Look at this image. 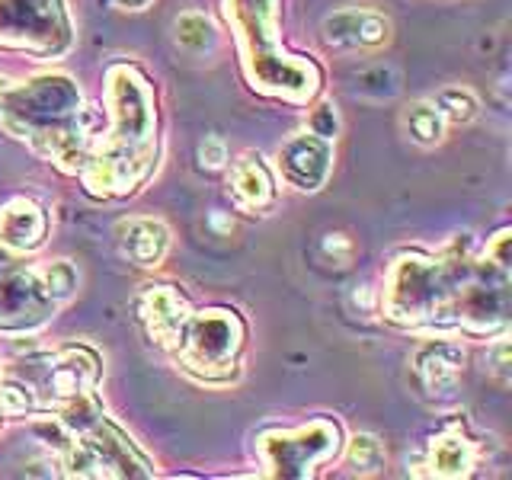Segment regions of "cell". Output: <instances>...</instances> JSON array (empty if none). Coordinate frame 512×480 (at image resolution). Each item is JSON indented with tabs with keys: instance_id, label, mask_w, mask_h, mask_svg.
I'll return each instance as SVG.
<instances>
[{
	"instance_id": "obj_22",
	"label": "cell",
	"mask_w": 512,
	"mask_h": 480,
	"mask_svg": "<svg viewBox=\"0 0 512 480\" xmlns=\"http://www.w3.org/2000/svg\"><path fill=\"white\" fill-rule=\"evenodd\" d=\"M36 272H39V282L45 285V292L52 295L58 304L68 301L77 292L80 276H77V266L71 260H48V263H39Z\"/></svg>"
},
{
	"instance_id": "obj_17",
	"label": "cell",
	"mask_w": 512,
	"mask_h": 480,
	"mask_svg": "<svg viewBox=\"0 0 512 480\" xmlns=\"http://www.w3.org/2000/svg\"><path fill=\"white\" fill-rule=\"evenodd\" d=\"M48 234V218L32 199H10L0 208V244L10 250H36Z\"/></svg>"
},
{
	"instance_id": "obj_13",
	"label": "cell",
	"mask_w": 512,
	"mask_h": 480,
	"mask_svg": "<svg viewBox=\"0 0 512 480\" xmlns=\"http://www.w3.org/2000/svg\"><path fill=\"white\" fill-rule=\"evenodd\" d=\"M413 378L429 400L455 397L461 372H464V349L448 340H429L413 352Z\"/></svg>"
},
{
	"instance_id": "obj_19",
	"label": "cell",
	"mask_w": 512,
	"mask_h": 480,
	"mask_svg": "<svg viewBox=\"0 0 512 480\" xmlns=\"http://www.w3.org/2000/svg\"><path fill=\"white\" fill-rule=\"evenodd\" d=\"M477 464V448L471 439H464L461 432H445V436L432 439L429 452H426V474L429 477H468Z\"/></svg>"
},
{
	"instance_id": "obj_24",
	"label": "cell",
	"mask_w": 512,
	"mask_h": 480,
	"mask_svg": "<svg viewBox=\"0 0 512 480\" xmlns=\"http://www.w3.org/2000/svg\"><path fill=\"white\" fill-rule=\"evenodd\" d=\"M432 106L442 112L445 122H471L477 116V96L468 87H445L432 96Z\"/></svg>"
},
{
	"instance_id": "obj_8",
	"label": "cell",
	"mask_w": 512,
	"mask_h": 480,
	"mask_svg": "<svg viewBox=\"0 0 512 480\" xmlns=\"http://www.w3.org/2000/svg\"><path fill=\"white\" fill-rule=\"evenodd\" d=\"M74 45L64 0H0V48L58 58Z\"/></svg>"
},
{
	"instance_id": "obj_18",
	"label": "cell",
	"mask_w": 512,
	"mask_h": 480,
	"mask_svg": "<svg viewBox=\"0 0 512 480\" xmlns=\"http://www.w3.org/2000/svg\"><path fill=\"white\" fill-rule=\"evenodd\" d=\"M231 196L240 208L247 212H266V208L276 202V186H272V176L266 170V164L260 157L244 154L240 160H234L231 167Z\"/></svg>"
},
{
	"instance_id": "obj_7",
	"label": "cell",
	"mask_w": 512,
	"mask_h": 480,
	"mask_svg": "<svg viewBox=\"0 0 512 480\" xmlns=\"http://www.w3.org/2000/svg\"><path fill=\"white\" fill-rule=\"evenodd\" d=\"M244 340H247V327L237 311L208 308L189 314L180 340H176L170 352L192 378L208 384H224L237 375Z\"/></svg>"
},
{
	"instance_id": "obj_33",
	"label": "cell",
	"mask_w": 512,
	"mask_h": 480,
	"mask_svg": "<svg viewBox=\"0 0 512 480\" xmlns=\"http://www.w3.org/2000/svg\"><path fill=\"white\" fill-rule=\"evenodd\" d=\"M212 224H215V228H218V231H231V224H228V221H224L221 215H215V218H212Z\"/></svg>"
},
{
	"instance_id": "obj_6",
	"label": "cell",
	"mask_w": 512,
	"mask_h": 480,
	"mask_svg": "<svg viewBox=\"0 0 512 480\" xmlns=\"http://www.w3.org/2000/svg\"><path fill=\"white\" fill-rule=\"evenodd\" d=\"M58 416V452L71 477H154L151 461L144 458L119 426L106 420L96 394L77 397Z\"/></svg>"
},
{
	"instance_id": "obj_28",
	"label": "cell",
	"mask_w": 512,
	"mask_h": 480,
	"mask_svg": "<svg viewBox=\"0 0 512 480\" xmlns=\"http://www.w3.org/2000/svg\"><path fill=\"white\" fill-rule=\"evenodd\" d=\"M487 356H490V375L500 384H506L509 381V340H506V333L496 336V343L490 346Z\"/></svg>"
},
{
	"instance_id": "obj_2",
	"label": "cell",
	"mask_w": 512,
	"mask_h": 480,
	"mask_svg": "<svg viewBox=\"0 0 512 480\" xmlns=\"http://www.w3.org/2000/svg\"><path fill=\"white\" fill-rule=\"evenodd\" d=\"M0 125L61 173L84 170L93 148L84 96L64 74H39L26 84L0 80Z\"/></svg>"
},
{
	"instance_id": "obj_14",
	"label": "cell",
	"mask_w": 512,
	"mask_h": 480,
	"mask_svg": "<svg viewBox=\"0 0 512 480\" xmlns=\"http://www.w3.org/2000/svg\"><path fill=\"white\" fill-rule=\"evenodd\" d=\"M192 308L189 301L180 295V288L173 285H144V292L138 295V317L148 336L164 349H173L180 333L186 327Z\"/></svg>"
},
{
	"instance_id": "obj_9",
	"label": "cell",
	"mask_w": 512,
	"mask_h": 480,
	"mask_svg": "<svg viewBox=\"0 0 512 480\" xmlns=\"http://www.w3.org/2000/svg\"><path fill=\"white\" fill-rule=\"evenodd\" d=\"M340 452V426L333 420H311L301 429H266L256 436V455L269 477L301 480L311 477L317 464Z\"/></svg>"
},
{
	"instance_id": "obj_20",
	"label": "cell",
	"mask_w": 512,
	"mask_h": 480,
	"mask_svg": "<svg viewBox=\"0 0 512 480\" xmlns=\"http://www.w3.org/2000/svg\"><path fill=\"white\" fill-rule=\"evenodd\" d=\"M173 39L180 42L186 52L202 55V52H212V48H215L218 29L205 13H180V16H176V23H173Z\"/></svg>"
},
{
	"instance_id": "obj_10",
	"label": "cell",
	"mask_w": 512,
	"mask_h": 480,
	"mask_svg": "<svg viewBox=\"0 0 512 480\" xmlns=\"http://www.w3.org/2000/svg\"><path fill=\"white\" fill-rule=\"evenodd\" d=\"M509 324V269L480 256L458 298L455 327L471 336L503 333Z\"/></svg>"
},
{
	"instance_id": "obj_12",
	"label": "cell",
	"mask_w": 512,
	"mask_h": 480,
	"mask_svg": "<svg viewBox=\"0 0 512 480\" xmlns=\"http://www.w3.org/2000/svg\"><path fill=\"white\" fill-rule=\"evenodd\" d=\"M279 173L288 186L301 192L324 189L333 173V141L311 132H298L279 148Z\"/></svg>"
},
{
	"instance_id": "obj_31",
	"label": "cell",
	"mask_w": 512,
	"mask_h": 480,
	"mask_svg": "<svg viewBox=\"0 0 512 480\" xmlns=\"http://www.w3.org/2000/svg\"><path fill=\"white\" fill-rule=\"evenodd\" d=\"M119 7H125V10H144L151 4V0H116Z\"/></svg>"
},
{
	"instance_id": "obj_5",
	"label": "cell",
	"mask_w": 512,
	"mask_h": 480,
	"mask_svg": "<svg viewBox=\"0 0 512 480\" xmlns=\"http://www.w3.org/2000/svg\"><path fill=\"white\" fill-rule=\"evenodd\" d=\"M100 375V356L90 346L32 352V356L7 365L0 375V410L7 416H55L77 397L93 394Z\"/></svg>"
},
{
	"instance_id": "obj_1",
	"label": "cell",
	"mask_w": 512,
	"mask_h": 480,
	"mask_svg": "<svg viewBox=\"0 0 512 480\" xmlns=\"http://www.w3.org/2000/svg\"><path fill=\"white\" fill-rule=\"evenodd\" d=\"M109 132L80 176L87 192L100 199L128 196L151 176L157 164V103L154 90L135 64H112L106 71Z\"/></svg>"
},
{
	"instance_id": "obj_23",
	"label": "cell",
	"mask_w": 512,
	"mask_h": 480,
	"mask_svg": "<svg viewBox=\"0 0 512 480\" xmlns=\"http://www.w3.org/2000/svg\"><path fill=\"white\" fill-rule=\"evenodd\" d=\"M346 461L356 474L372 477L384 468V445L375 436H368V432H359L346 445Z\"/></svg>"
},
{
	"instance_id": "obj_16",
	"label": "cell",
	"mask_w": 512,
	"mask_h": 480,
	"mask_svg": "<svg viewBox=\"0 0 512 480\" xmlns=\"http://www.w3.org/2000/svg\"><path fill=\"white\" fill-rule=\"evenodd\" d=\"M119 253L128 263L151 269L170 253V228L160 218H122L116 224Z\"/></svg>"
},
{
	"instance_id": "obj_32",
	"label": "cell",
	"mask_w": 512,
	"mask_h": 480,
	"mask_svg": "<svg viewBox=\"0 0 512 480\" xmlns=\"http://www.w3.org/2000/svg\"><path fill=\"white\" fill-rule=\"evenodd\" d=\"M7 266H13V256L4 247H0V269H7Z\"/></svg>"
},
{
	"instance_id": "obj_3",
	"label": "cell",
	"mask_w": 512,
	"mask_h": 480,
	"mask_svg": "<svg viewBox=\"0 0 512 480\" xmlns=\"http://www.w3.org/2000/svg\"><path fill=\"white\" fill-rule=\"evenodd\" d=\"M468 237H458L439 256L404 253L388 266L381 292V311L397 327L452 330L458 320V298L474 272Z\"/></svg>"
},
{
	"instance_id": "obj_4",
	"label": "cell",
	"mask_w": 512,
	"mask_h": 480,
	"mask_svg": "<svg viewBox=\"0 0 512 480\" xmlns=\"http://www.w3.org/2000/svg\"><path fill=\"white\" fill-rule=\"evenodd\" d=\"M224 16L234 26L240 64L256 93L295 106L314 100L320 90V71L317 64L279 45V0H224Z\"/></svg>"
},
{
	"instance_id": "obj_30",
	"label": "cell",
	"mask_w": 512,
	"mask_h": 480,
	"mask_svg": "<svg viewBox=\"0 0 512 480\" xmlns=\"http://www.w3.org/2000/svg\"><path fill=\"white\" fill-rule=\"evenodd\" d=\"M324 253L333 256L340 266H346L352 260V240L346 234H327L324 237Z\"/></svg>"
},
{
	"instance_id": "obj_26",
	"label": "cell",
	"mask_w": 512,
	"mask_h": 480,
	"mask_svg": "<svg viewBox=\"0 0 512 480\" xmlns=\"http://www.w3.org/2000/svg\"><path fill=\"white\" fill-rule=\"evenodd\" d=\"M308 132L317 135V138H327V141H333L336 135H340V112H336V106L330 100L311 109Z\"/></svg>"
},
{
	"instance_id": "obj_15",
	"label": "cell",
	"mask_w": 512,
	"mask_h": 480,
	"mask_svg": "<svg viewBox=\"0 0 512 480\" xmlns=\"http://www.w3.org/2000/svg\"><path fill=\"white\" fill-rule=\"evenodd\" d=\"M320 36L336 52H356V48H378L391 39V20L375 10L346 7L324 16Z\"/></svg>"
},
{
	"instance_id": "obj_29",
	"label": "cell",
	"mask_w": 512,
	"mask_h": 480,
	"mask_svg": "<svg viewBox=\"0 0 512 480\" xmlns=\"http://www.w3.org/2000/svg\"><path fill=\"white\" fill-rule=\"evenodd\" d=\"M509 240H512V231H509V228H503L500 234L487 240V250H484V256H487L490 263H496V266L509 269Z\"/></svg>"
},
{
	"instance_id": "obj_27",
	"label": "cell",
	"mask_w": 512,
	"mask_h": 480,
	"mask_svg": "<svg viewBox=\"0 0 512 480\" xmlns=\"http://www.w3.org/2000/svg\"><path fill=\"white\" fill-rule=\"evenodd\" d=\"M199 164L205 170H221L228 164V144H224L218 135H205L199 141Z\"/></svg>"
},
{
	"instance_id": "obj_11",
	"label": "cell",
	"mask_w": 512,
	"mask_h": 480,
	"mask_svg": "<svg viewBox=\"0 0 512 480\" xmlns=\"http://www.w3.org/2000/svg\"><path fill=\"white\" fill-rule=\"evenodd\" d=\"M58 301L45 292L36 266L0 269V333H29L55 317Z\"/></svg>"
},
{
	"instance_id": "obj_21",
	"label": "cell",
	"mask_w": 512,
	"mask_h": 480,
	"mask_svg": "<svg viewBox=\"0 0 512 480\" xmlns=\"http://www.w3.org/2000/svg\"><path fill=\"white\" fill-rule=\"evenodd\" d=\"M404 125H407V135L416 144H439L445 138V119L442 112L432 106V103H413L404 112Z\"/></svg>"
},
{
	"instance_id": "obj_25",
	"label": "cell",
	"mask_w": 512,
	"mask_h": 480,
	"mask_svg": "<svg viewBox=\"0 0 512 480\" xmlns=\"http://www.w3.org/2000/svg\"><path fill=\"white\" fill-rule=\"evenodd\" d=\"M400 80L394 68H384V64H375V68H365L356 77V93L368 96V100H391L397 93Z\"/></svg>"
}]
</instances>
